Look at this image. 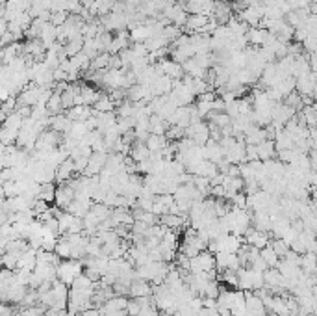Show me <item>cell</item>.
<instances>
[{
  "label": "cell",
  "instance_id": "obj_11",
  "mask_svg": "<svg viewBox=\"0 0 317 316\" xmlns=\"http://www.w3.org/2000/svg\"><path fill=\"white\" fill-rule=\"evenodd\" d=\"M267 36H269V32H267L266 28H249L245 34L247 38V43L251 46H262L264 43H266Z\"/></svg>",
  "mask_w": 317,
  "mask_h": 316
},
{
  "label": "cell",
  "instance_id": "obj_17",
  "mask_svg": "<svg viewBox=\"0 0 317 316\" xmlns=\"http://www.w3.org/2000/svg\"><path fill=\"white\" fill-rule=\"evenodd\" d=\"M91 108H93L95 112L104 114V112H113V110H115V104H113V100L110 99V95H108V93H102V95H100V99L91 106Z\"/></svg>",
  "mask_w": 317,
  "mask_h": 316
},
{
  "label": "cell",
  "instance_id": "obj_23",
  "mask_svg": "<svg viewBox=\"0 0 317 316\" xmlns=\"http://www.w3.org/2000/svg\"><path fill=\"white\" fill-rule=\"evenodd\" d=\"M165 138H167V142H178V140L184 138V128L178 125H169Z\"/></svg>",
  "mask_w": 317,
  "mask_h": 316
},
{
  "label": "cell",
  "instance_id": "obj_21",
  "mask_svg": "<svg viewBox=\"0 0 317 316\" xmlns=\"http://www.w3.org/2000/svg\"><path fill=\"white\" fill-rule=\"evenodd\" d=\"M275 90H277V92L282 95V99H284L286 95L295 92V78H293V76H288V78H284L282 82H279V84L275 86Z\"/></svg>",
  "mask_w": 317,
  "mask_h": 316
},
{
  "label": "cell",
  "instance_id": "obj_26",
  "mask_svg": "<svg viewBox=\"0 0 317 316\" xmlns=\"http://www.w3.org/2000/svg\"><path fill=\"white\" fill-rule=\"evenodd\" d=\"M214 2H230V0H214Z\"/></svg>",
  "mask_w": 317,
  "mask_h": 316
},
{
  "label": "cell",
  "instance_id": "obj_25",
  "mask_svg": "<svg viewBox=\"0 0 317 316\" xmlns=\"http://www.w3.org/2000/svg\"><path fill=\"white\" fill-rule=\"evenodd\" d=\"M76 316H102V312H100V309H95V307H89V309L82 310V312H78Z\"/></svg>",
  "mask_w": 317,
  "mask_h": 316
},
{
  "label": "cell",
  "instance_id": "obj_15",
  "mask_svg": "<svg viewBox=\"0 0 317 316\" xmlns=\"http://www.w3.org/2000/svg\"><path fill=\"white\" fill-rule=\"evenodd\" d=\"M167 144H169L167 138H165V136H158V134H149V138L145 140V145H147V149H149L150 152L162 151Z\"/></svg>",
  "mask_w": 317,
  "mask_h": 316
},
{
  "label": "cell",
  "instance_id": "obj_14",
  "mask_svg": "<svg viewBox=\"0 0 317 316\" xmlns=\"http://www.w3.org/2000/svg\"><path fill=\"white\" fill-rule=\"evenodd\" d=\"M256 152H258V160L266 162L277 156V149H275V142L273 140H264L262 144L256 145Z\"/></svg>",
  "mask_w": 317,
  "mask_h": 316
},
{
  "label": "cell",
  "instance_id": "obj_16",
  "mask_svg": "<svg viewBox=\"0 0 317 316\" xmlns=\"http://www.w3.org/2000/svg\"><path fill=\"white\" fill-rule=\"evenodd\" d=\"M260 257H262V260L267 264V268H277L279 262H280L279 255L273 251V248L269 244H267L266 248H262V250H260Z\"/></svg>",
  "mask_w": 317,
  "mask_h": 316
},
{
  "label": "cell",
  "instance_id": "obj_3",
  "mask_svg": "<svg viewBox=\"0 0 317 316\" xmlns=\"http://www.w3.org/2000/svg\"><path fill=\"white\" fill-rule=\"evenodd\" d=\"M295 92L301 97H314V93H316V71H310L295 78Z\"/></svg>",
  "mask_w": 317,
  "mask_h": 316
},
{
  "label": "cell",
  "instance_id": "obj_4",
  "mask_svg": "<svg viewBox=\"0 0 317 316\" xmlns=\"http://www.w3.org/2000/svg\"><path fill=\"white\" fill-rule=\"evenodd\" d=\"M106 158H108V152H91V156L87 158V166H85L82 175L84 177H97L98 173L104 170Z\"/></svg>",
  "mask_w": 317,
  "mask_h": 316
},
{
  "label": "cell",
  "instance_id": "obj_19",
  "mask_svg": "<svg viewBox=\"0 0 317 316\" xmlns=\"http://www.w3.org/2000/svg\"><path fill=\"white\" fill-rule=\"evenodd\" d=\"M54 194H56V186H54V182H45V184H39L37 199L45 201V203H54Z\"/></svg>",
  "mask_w": 317,
  "mask_h": 316
},
{
  "label": "cell",
  "instance_id": "obj_9",
  "mask_svg": "<svg viewBox=\"0 0 317 316\" xmlns=\"http://www.w3.org/2000/svg\"><path fill=\"white\" fill-rule=\"evenodd\" d=\"M149 88L154 97H162V95L171 93V90H173V80L169 78V76H165V74H162V76H158Z\"/></svg>",
  "mask_w": 317,
  "mask_h": 316
},
{
  "label": "cell",
  "instance_id": "obj_12",
  "mask_svg": "<svg viewBox=\"0 0 317 316\" xmlns=\"http://www.w3.org/2000/svg\"><path fill=\"white\" fill-rule=\"evenodd\" d=\"M65 116L71 119V121H82V123H84L85 119L93 116V108H91V106H85V104L72 106L69 110H65Z\"/></svg>",
  "mask_w": 317,
  "mask_h": 316
},
{
  "label": "cell",
  "instance_id": "obj_1",
  "mask_svg": "<svg viewBox=\"0 0 317 316\" xmlns=\"http://www.w3.org/2000/svg\"><path fill=\"white\" fill-rule=\"evenodd\" d=\"M82 272H84V262L82 260H76V258L59 260L58 266H56V279L61 281L63 284H67V286H71V283Z\"/></svg>",
  "mask_w": 317,
  "mask_h": 316
},
{
  "label": "cell",
  "instance_id": "obj_2",
  "mask_svg": "<svg viewBox=\"0 0 317 316\" xmlns=\"http://www.w3.org/2000/svg\"><path fill=\"white\" fill-rule=\"evenodd\" d=\"M260 288H264V274L262 272L251 270V268H240L238 270V290L256 292Z\"/></svg>",
  "mask_w": 317,
  "mask_h": 316
},
{
  "label": "cell",
  "instance_id": "obj_6",
  "mask_svg": "<svg viewBox=\"0 0 317 316\" xmlns=\"http://www.w3.org/2000/svg\"><path fill=\"white\" fill-rule=\"evenodd\" d=\"M71 119L65 114H56V116H48L46 119V126H50V130L58 132V134H67L71 128Z\"/></svg>",
  "mask_w": 317,
  "mask_h": 316
},
{
  "label": "cell",
  "instance_id": "obj_13",
  "mask_svg": "<svg viewBox=\"0 0 317 316\" xmlns=\"http://www.w3.org/2000/svg\"><path fill=\"white\" fill-rule=\"evenodd\" d=\"M91 201L89 199H74L67 208H65V212H69V214H72V216L76 218H84L87 212H89L91 208Z\"/></svg>",
  "mask_w": 317,
  "mask_h": 316
},
{
  "label": "cell",
  "instance_id": "obj_5",
  "mask_svg": "<svg viewBox=\"0 0 317 316\" xmlns=\"http://www.w3.org/2000/svg\"><path fill=\"white\" fill-rule=\"evenodd\" d=\"M72 201H74V190H72L67 182L59 184L58 188H56V194H54V203H56V206H58L59 210H65Z\"/></svg>",
  "mask_w": 317,
  "mask_h": 316
},
{
  "label": "cell",
  "instance_id": "obj_24",
  "mask_svg": "<svg viewBox=\"0 0 317 316\" xmlns=\"http://www.w3.org/2000/svg\"><path fill=\"white\" fill-rule=\"evenodd\" d=\"M67 17H69V14L67 12H54V14H50V22L52 26H61L65 20H67Z\"/></svg>",
  "mask_w": 317,
  "mask_h": 316
},
{
  "label": "cell",
  "instance_id": "obj_20",
  "mask_svg": "<svg viewBox=\"0 0 317 316\" xmlns=\"http://www.w3.org/2000/svg\"><path fill=\"white\" fill-rule=\"evenodd\" d=\"M46 112H48V116H56V114H61V95L56 92H52V95L48 97V100H46Z\"/></svg>",
  "mask_w": 317,
  "mask_h": 316
},
{
  "label": "cell",
  "instance_id": "obj_7",
  "mask_svg": "<svg viewBox=\"0 0 317 316\" xmlns=\"http://www.w3.org/2000/svg\"><path fill=\"white\" fill-rule=\"evenodd\" d=\"M78 173L74 172V164H72L71 158H65L63 162L56 168V175H54V180H58L59 184H63L67 180H71L72 177H76Z\"/></svg>",
  "mask_w": 317,
  "mask_h": 316
},
{
  "label": "cell",
  "instance_id": "obj_18",
  "mask_svg": "<svg viewBox=\"0 0 317 316\" xmlns=\"http://www.w3.org/2000/svg\"><path fill=\"white\" fill-rule=\"evenodd\" d=\"M82 46H84V38H82V36H78V38H74V40H69L63 45L65 56H67V58H71V56H74V54H78L80 50H82Z\"/></svg>",
  "mask_w": 317,
  "mask_h": 316
},
{
  "label": "cell",
  "instance_id": "obj_22",
  "mask_svg": "<svg viewBox=\"0 0 317 316\" xmlns=\"http://www.w3.org/2000/svg\"><path fill=\"white\" fill-rule=\"evenodd\" d=\"M269 246L273 248V251L279 255V258H284L286 257V253L290 251V246L286 244L282 238H275L273 242H269Z\"/></svg>",
  "mask_w": 317,
  "mask_h": 316
},
{
  "label": "cell",
  "instance_id": "obj_8",
  "mask_svg": "<svg viewBox=\"0 0 317 316\" xmlns=\"http://www.w3.org/2000/svg\"><path fill=\"white\" fill-rule=\"evenodd\" d=\"M158 67H160V71L162 74L169 76L171 80H180L184 76V71H182V66L180 64H176L173 60H163V62H158Z\"/></svg>",
  "mask_w": 317,
  "mask_h": 316
},
{
  "label": "cell",
  "instance_id": "obj_27",
  "mask_svg": "<svg viewBox=\"0 0 317 316\" xmlns=\"http://www.w3.org/2000/svg\"><path fill=\"white\" fill-rule=\"evenodd\" d=\"M61 316H72V314H69V312H67V310H65V312H63V314H61Z\"/></svg>",
  "mask_w": 317,
  "mask_h": 316
},
{
  "label": "cell",
  "instance_id": "obj_10",
  "mask_svg": "<svg viewBox=\"0 0 317 316\" xmlns=\"http://www.w3.org/2000/svg\"><path fill=\"white\" fill-rule=\"evenodd\" d=\"M128 294L132 298H149L152 296V284L147 283V281H141V279H136L130 284Z\"/></svg>",
  "mask_w": 317,
  "mask_h": 316
}]
</instances>
